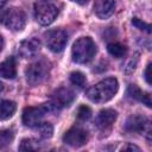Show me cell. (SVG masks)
Returning <instances> with one entry per match:
<instances>
[{
    "instance_id": "cell-4",
    "label": "cell",
    "mask_w": 152,
    "mask_h": 152,
    "mask_svg": "<svg viewBox=\"0 0 152 152\" xmlns=\"http://www.w3.org/2000/svg\"><path fill=\"white\" fill-rule=\"evenodd\" d=\"M50 72V64L46 61H37L27 65L25 70L26 81L31 86H38L46 80Z\"/></svg>"
},
{
    "instance_id": "cell-8",
    "label": "cell",
    "mask_w": 152,
    "mask_h": 152,
    "mask_svg": "<svg viewBox=\"0 0 152 152\" xmlns=\"http://www.w3.org/2000/svg\"><path fill=\"white\" fill-rule=\"evenodd\" d=\"M49 110L50 108L48 103L39 107H26L23 112V124L26 127H37Z\"/></svg>"
},
{
    "instance_id": "cell-18",
    "label": "cell",
    "mask_w": 152,
    "mask_h": 152,
    "mask_svg": "<svg viewBox=\"0 0 152 152\" xmlns=\"http://www.w3.org/2000/svg\"><path fill=\"white\" fill-rule=\"evenodd\" d=\"M40 142L36 139H31V138H26L23 139L20 145H19V150L20 151H38L40 150Z\"/></svg>"
},
{
    "instance_id": "cell-29",
    "label": "cell",
    "mask_w": 152,
    "mask_h": 152,
    "mask_svg": "<svg viewBox=\"0 0 152 152\" xmlns=\"http://www.w3.org/2000/svg\"><path fill=\"white\" fill-rule=\"evenodd\" d=\"M6 1H7V0H1V5H2V6H4V5H5V4H6Z\"/></svg>"
},
{
    "instance_id": "cell-19",
    "label": "cell",
    "mask_w": 152,
    "mask_h": 152,
    "mask_svg": "<svg viewBox=\"0 0 152 152\" xmlns=\"http://www.w3.org/2000/svg\"><path fill=\"white\" fill-rule=\"evenodd\" d=\"M37 131L39 133V135L44 139H48V138H51L52 137V133H53V127L50 122H40L38 126H37Z\"/></svg>"
},
{
    "instance_id": "cell-14",
    "label": "cell",
    "mask_w": 152,
    "mask_h": 152,
    "mask_svg": "<svg viewBox=\"0 0 152 152\" xmlns=\"http://www.w3.org/2000/svg\"><path fill=\"white\" fill-rule=\"evenodd\" d=\"M0 74L2 78H8V80H12L17 76V65L13 57H8L4 62H1Z\"/></svg>"
},
{
    "instance_id": "cell-15",
    "label": "cell",
    "mask_w": 152,
    "mask_h": 152,
    "mask_svg": "<svg viewBox=\"0 0 152 152\" xmlns=\"http://www.w3.org/2000/svg\"><path fill=\"white\" fill-rule=\"evenodd\" d=\"M145 116H141V115H132L127 119L126 124H125V129L127 132H140L141 129V126L145 121Z\"/></svg>"
},
{
    "instance_id": "cell-27",
    "label": "cell",
    "mask_w": 152,
    "mask_h": 152,
    "mask_svg": "<svg viewBox=\"0 0 152 152\" xmlns=\"http://www.w3.org/2000/svg\"><path fill=\"white\" fill-rule=\"evenodd\" d=\"M120 150L121 151H140V147H138L137 145H133V144H125Z\"/></svg>"
},
{
    "instance_id": "cell-28",
    "label": "cell",
    "mask_w": 152,
    "mask_h": 152,
    "mask_svg": "<svg viewBox=\"0 0 152 152\" xmlns=\"http://www.w3.org/2000/svg\"><path fill=\"white\" fill-rule=\"evenodd\" d=\"M71 1H74V2H76V4H78V5H86L89 0H71Z\"/></svg>"
},
{
    "instance_id": "cell-21",
    "label": "cell",
    "mask_w": 152,
    "mask_h": 152,
    "mask_svg": "<svg viewBox=\"0 0 152 152\" xmlns=\"http://www.w3.org/2000/svg\"><path fill=\"white\" fill-rule=\"evenodd\" d=\"M139 133L144 135L147 140H152V119H145Z\"/></svg>"
},
{
    "instance_id": "cell-17",
    "label": "cell",
    "mask_w": 152,
    "mask_h": 152,
    "mask_svg": "<svg viewBox=\"0 0 152 152\" xmlns=\"http://www.w3.org/2000/svg\"><path fill=\"white\" fill-rule=\"evenodd\" d=\"M107 50H108V52H109L113 57H115V58H121V57H124V56L126 55V52H127L126 46L122 45V44H120V43H109V44L107 45Z\"/></svg>"
},
{
    "instance_id": "cell-10",
    "label": "cell",
    "mask_w": 152,
    "mask_h": 152,
    "mask_svg": "<svg viewBox=\"0 0 152 152\" xmlns=\"http://www.w3.org/2000/svg\"><path fill=\"white\" fill-rule=\"evenodd\" d=\"M40 50V42L37 38H30L23 40L18 45V55L21 58H32L34 57Z\"/></svg>"
},
{
    "instance_id": "cell-12",
    "label": "cell",
    "mask_w": 152,
    "mask_h": 152,
    "mask_svg": "<svg viewBox=\"0 0 152 152\" xmlns=\"http://www.w3.org/2000/svg\"><path fill=\"white\" fill-rule=\"evenodd\" d=\"M115 10L114 0H95L94 2V13L100 19L109 18Z\"/></svg>"
},
{
    "instance_id": "cell-7",
    "label": "cell",
    "mask_w": 152,
    "mask_h": 152,
    "mask_svg": "<svg viewBox=\"0 0 152 152\" xmlns=\"http://www.w3.org/2000/svg\"><path fill=\"white\" fill-rule=\"evenodd\" d=\"M74 100H75V94L72 90L68 88H59L52 93L50 102L48 104L50 110H58L69 107L74 102Z\"/></svg>"
},
{
    "instance_id": "cell-25",
    "label": "cell",
    "mask_w": 152,
    "mask_h": 152,
    "mask_svg": "<svg viewBox=\"0 0 152 152\" xmlns=\"http://www.w3.org/2000/svg\"><path fill=\"white\" fill-rule=\"evenodd\" d=\"M137 63H138V53H135L134 56H132L128 59V62H127V64L125 66V72L129 74V72L134 71V69L137 68Z\"/></svg>"
},
{
    "instance_id": "cell-20",
    "label": "cell",
    "mask_w": 152,
    "mask_h": 152,
    "mask_svg": "<svg viewBox=\"0 0 152 152\" xmlns=\"http://www.w3.org/2000/svg\"><path fill=\"white\" fill-rule=\"evenodd\" d=\"M86 76L81 71H74L70 74V82L78 88H83L86 86Z\"/></svg>"
},
{
    "instance_id": "cell-2",
    "label": "cell",
    "mask_w": 152,
    "mask_h": 152,
    "mask_svg": "<svg viewBox=\"0 0 152 152\" xmlns=\"http://www.w3.org/2000/svg\"><path fill=\"white\" fill-rule=\"evenodd\" d=\"M96 53V45L90 37H81L78 38L71 49L72 61L78 64L89 63Z\"/></svg>"
},
{
    "instance_id": "cell-1",
    "label": "cell",
    "mask_w": 152,
    "mask_h": 152,
    "mask_svg": "<svg viewBox=\"0 0 152 152\" xmlns=\"http://www.w3.org/2000/svg\"><path fill=\"white\" fill-rule=\"evenodd\" d=\"M118 89H119L118 80L114 77H109V78L102 80L99 83H96L95 86L90 87L87 90L86 95L93 102L103 103V102L112 100L114 97V95L118 93Z\"/></svg>"
},
{
    "instance_id": "cell-16",
    "label": "cell",
    "mask_w": 152,
    "mask_h": 152,
    "mask_svg": "<svg viewBox=\"0 0 152 152\" xmlns=\"http://www.w3.org/2000/svg\"><path fill=\"white\" fill-rule=\"evenodd\" d=\"M15 109H17V104L13 101L2 100L1 101V109H0L1 120H7L11 116H13V114L15 113Z\"/></svg>"
},
{
    "instance_id": "cell-22",
    "label": "cell",
    "mask_w": 152,
    "mask_h": 152,
    "mask_svg": "<svg viewBox=\"0 0 152 152\" xmlns=\"http://www.w3.org/2000/svg\"><path fill=\"white\" fill-rule=\"evenodd\" d=\"M132 24H133V26H135L140 31H144L146 33H152V24H148L146 21H142L139 18H133L132 19Z\"/></svg>"
},
{
    "instance_id": "cell-5",
    "label": "cell",
    "mask_w": 152,
    "mask_h": 152,
    "mask_svg": "<svg viewBox=\"0 0 152 152\" xmlns=\"http://www.w3.org/2000/svg\"><path fill=\"white\" fill-rule=\"evenodd\" d=\"M34 19L40 25H50L58 15V8L49 2H37L34 4Z\"/></svg>"
},
{
    "instance_id": "cell-24",
    "label": "cell",
    "mask_w": 152,
    "mask_h": 152,
    "mask_svg": "<svg viewBox=\"0 0 152 152\" xmlns=\"http://www.w3.org/2000/svg\"><path fill=\"white\" fill-rule=\"evenodd\" d=\"M91 116V109L88 106H81L77 110V118L81 120H88Z\"/></svg>"
},
{
    "instance_id": "cell-9",
    "label": "cell",
    "mask_w": 152,
    "mask_h": 152,
    "mask_svg": "<svg viewBox=\"0 0 152 152\" xmlns=\"http://www.w3.org/2000/svg\"><path fill=\"white\" fill-rule=\"evenodd\" d=\"M88 132L82 127H71L63 135V141L71 147H81L88 141Z\"/></svg>"
},
{
    "instance_id": "cell-6",
    "label": "cell",
    "mask_w": 152,
    "mask_h": 152,
    "mask_svg": "<svg viewBox=\"0 0 152 152\" xmlns=\"http://www.w3.org/2000/svg\"><path fill=\"white\" fill-rule=\"evenodd\" d=\"M44 38H45L46 46L55 53L63 51L68 43V33L61 28L50 30V31L45 32Z\"/></svg>"
},
{
    "instance_id": "cell-3",
    "label": "cell",
    "mask_w": 152,
    "mask_h": 152,
    "mask_svg": "<svg viewBox=\"0 0 152 152\" xmlns=\"http://www.w3.org/2000/svg\"><path fill=\"white\" fill-rule=\"evenodd\" d=\"M1 23L11 31H21L26 24V14L18 7H8L2 10Z\"/></svg>"
},
{
    "instance_id": "cell-26",
    "label": "cell",
    "mask_w": 152,
    "mask_h": 152,
    "mask_svg": "<svg viewBox=\"0 0 152 152\" xmlns=\"http://www.w3.org/2000/svg\"><path fill=\"white\" fill-rule=\"evenodd\" d=\"M144 77H145L146 82L152 86V63H150V64L146 66L145 72H144Z\"/></svg>"
},
{
    "instance_id": "cell-11",
    "label": "cell",
    "mask_w": 152,
    "mask_h": 152,
    "mask_svg": "<svg viewBox=\"0 0 152 152\" xmlns=\"http://www.w3.org/2000/svg\"><path fill=\"white\" fill-rule=\"evenodd\" d=\"M116 116H118V113L114 110V109H102L99 112L97 116L95 118V126L99 128V129H107L109 128L114 121L116 120Z\"/></svg>"
},
{
    "instance_id": "cell-13",
    "label": "cell",
    "mask_w": 152,
    "mask_h": 152,
    "mask_svg": "<svg viewBox=\"0 0 152 152\" xmlns=\"http://www.w3.org/2000/svg\"><path fill=\"white\" fill-rule=\"evenodd\" d=\"M128 95L135 100L141 101L144 104H146L147 107L152 108V93H147V91H142L141 89H139L135 84H131L128 87Z\"/></svg>"
},
{
    "instance_id": "cell-23",
    "label": "cell",
    "mask_w": 152,
    "mask_h": 152,
    "mask_svg": "<svg viewBox=\"0 0 152 152\" xmlns=\"http://www.w3.org/2000/svg\"><path fill=\"white\" fill-rule=\"evenodd\" d=\"M13 138H14L13 131H11V129H4V131H1V133H0V142H1L0 145H1V147L8 145L13 140Z\"/></svg>"
}]
</instances>
